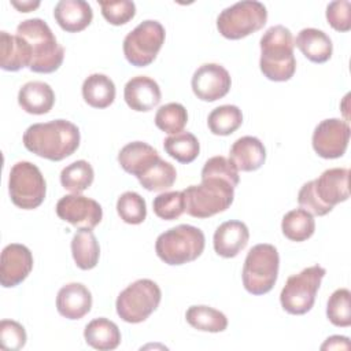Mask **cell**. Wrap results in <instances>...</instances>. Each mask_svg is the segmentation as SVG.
I'll return each instance as SVG.
<instances>
[{
    "label": "cell",
    "instance_id": "25",
    "mask_svg": "<svg viewBox=\"0 0 351 351\" xmlns=\"http://www.w3.org/2000/svg\"><path fill=\"white\" fill-rule=\"evenodd\" d=\"M18 103L23 111L34 115H43L52 110L55 93L47 82L30 81L19 89Z\"/></svg>",
    "mask_w": 351,
    "mask_h": 351
},
{
    "label": "cell",
    "instance_id": "15",
    "mask_svg": "<svg viewBox=\"0 0 351 351\" xmlns=\"http://www.w3.org/2000/svg\"><path fill=\"white\" fill-rule=\"evenodd\" d=\"M33 269V255L30 250L18 243L4 247L0 259V282L4 288L21 284Z\"/></svg>",
    "mask_w": 351,
    "mask_h": 351
},
{
    "label": "cell",
    "instance_id": "9",
    "mask_svg": "<svg viewBox=\"0 0 351 351\" xmlns=\"http://www.w3.org/2000/svg\"><path fill=\"white\" fill-rule=\"evenodd\" d=\"M325 274L326 270L322 266L313 265L291 276L280 293L282 308L293 315H302L310 311Z\"/></svg>",
    "mask_w": 351,
    "mask_h": 351
},
{
    "label": "cell",
    "instance_id": "26",
    "mask_svg": "<svg viewBox=\"0 0 351 351\" xmlns=\"http://www.w3.org/2000/svg\"><path fill=\"white\" fill-rule=\"evenodd\" d=\"M88 346L100 351L115 350L121 343V332L117 324L107 318H95L84 329Z\"/></svg>",
    "mask_w": 351,
    "mask_h": 351
},
{
    "label": "cell",
    "instance_id": "30",
    "mask_svg": "<svg viewBox=\"0 0 351 351\" xmlns=\"http://www.w3.org/2000/svg\"><path fill=\"white\" fill-rule=\"evenodd\" d=\"M281 230L282 234L291 241H304L313 236L315 230V221L308 211L295 208L282 217Z\"/></svg>",
    "mask_w": 351,
    "mask_h": 351
},
{
    "label": "cell",
    "instance_id": "13",
    "mask_svg": "<svg viewBox=\"0 0 351 351\" xmlns=\"http://www.w3.org/2000/svg\"><path fill=\"white\" fill-rule=\"evenodd\" d=\"M56 214L60 219L78 229H93L103 218L101 206L80 193L66 195L56 203Z\"/></svg>",
    "mask_w": 351,
    "mask_h": 351
},
{
    "label": "cell",
    "instance_id": "10",
    "mask_svg": "<svg viewBox=\"0 0 351 351\" xmlns=\"http://www.w3.org/2000/svg\"><path fill=\"white\" fill-rule=\"evenodd\" d=\"M11 202L22 210L37 208L45 199L47 184L40 169L26 160L16 162L10 171Z\"/></svg>",
    "mask_w": 351,
    "mask_h": 351
},
{
    "label": "cell",
    "instance_id": "23",
    "mask_svg": "<svg viewBox=\"0 0 351 351\" xmlns=\"http://www.w3.org/2000/svg\"><path fill=\"white\" fill-rule=\"evenodd\" d=\"M159 158L158 151L144 141L129 143L122 147L118 154L121 167L137 178L143 176Z\"/></svg>",
    "mask_w": 351,
    "mask_h": 351
},
{
    "label": "cell",
    "instance_id": "17",
    "mask_svg": "<svg viewBox=\"0 0 351 351\" xmlns=\"http://www.w3.org/2000/svg\"><path fill=\"white\" fill-rule=\"evenodd\" d=\"M123 97L132 110L143 112L156 107L162 99V93L155 80L147 75H137L126 82Z\"/></svg>",
    "mask_w": 351,
    "mask_h": 351
},
{
    "label": "cell",
    "instance_id": "12",
    "mask_svg": "<svg viewBox=\"0 0 351 351\" xmlns=\"http://www.w3.org/2000/svg\"><path fill=\"white\" fill-rule=\"evenodd\" d=\"M350 125L339 118L324 119L313 132V148L324 159H336L344 155L350 141Z\"/></svg>",
    "mask_w": 351,
    "mask_h": 351
},
{
    "label": "cell",
    "instance_id": "29",
    "mask_svg": "<svg viewBox=\"0 0 351 351\" xmlns=\"http://www.w3.org/2000/svg\"><path fill=\"white\" fill-rule=\"evenodd\" d=\"M186 322L202 332L218 333L223 332L228 328L226 315L208 306H191L185 313Z\"/></svg>",
    "mask_w": 351,
    "mask_h": 351
},
{
    "label": "cell",
    "instance_id": "36",
    "mask_svg": "<svg viewBox=\"0 0 351 351\" xmlns=\"http://www.w3.org/2000/svg\"><path fill=\"white\" fill-rule=\"evenodd\" d=\"M117 211L123 222L138 225L147 217V204L137 192L128 191L118 197Z\"/></svg>",
    "mask_w": 351,
    "mask_h": 351
},
{
    "label": "cell",
    "instance_id": "28",
    "mask_svg": "<svg viewBox=\"0 0 351 351\" xmlns=\"http://www.w3.org/2000/svg\"><path fill=\"white\" fill-rule=\"evenodd\" d=\"M71 254L75 265L82 270H90L97 265L100 247L90 229H80L73 236Z\"/></svg>",
    "mask_w": 351,
    "mask_h": 351
},
{
    "label": "cell",
    "instance_id": "37",
    "mask_svg": "<svg viewBox=\"0 0 351 351\" xmlns=\"http://www.w3.org/2000/svg\"><path fill=\"white\" fill-rule=\"evenodd\" d=\"M350 296L351 293L347 288H339L329 296L326 304V317L335 326L347 328L351 325Z\"/></svg>",
    "mask_w": 351,
    "mask_h": 351
},
{
    "label": "cell",
    "instance_id": "1",
    "mask_svg": "<svg viewBox=\"0 0 351 351\" xmlns=\"http://www.w3.org/2000/svg\"><path fill=\"white\" fill-rule=\"evenodd\" d=\"M80 129L70 121L55 119L33 123L23 133L27 151L48 160L59 162L73 155L80 145Z\"/></svg>",
    "mask_w": 351,
    "mask_h": 351
},
{
    "label": "cell",
    "instance_id": "45",
    "mask_svg": "<svg viewBox=\"0 0 351 351\" xmlns=\"http://www.w3.org/2000/svg\"><path fill=\"white\" fill-rule=\"evenodd\" d=\"M11 4L18 8L21 12H29L40 5V1H11Z\"/></svg>",
    "mask_w": 351,
    "mask_h": 351
},
{
    "label": "cell",
    "instance_id": "4",
    "mask_svg": "<svg viewBox=\"0 0 351 351\" xmlns=\"http://www.w3.org/2000/svg\"><path fill=\"white\" fill-rule=\"evenodd\" d=\"M185 211L195 218H208L230 207L234 197V186L217 177L202 178L199 185H191L182 191Z\"/></svg>",
    "mask_w": 351,
    "mask_h": 351
},
{
    "label": "cell",
    "instance_id": "24",
    "mask_svg": "<svg viewBox=\"0 0 351 351\" xmlns=\"http://www.w3.org/2000/svg\"><path fill=\"white\" fill-rule=\"evenodd\" d=\"M293 44L310 62L314 63H324L329 60L333 52L330 37L315 27L302 29L293 40Z\"/></svg>",
    "mask_w": 351,
    "mask_h": 351
},
{
    "label": "cell",
    "instance_id": "20",
    "mask_svg": "<svg viewBox=\"0 0 351 351\" xmlns=\"http://www.w3.org/2000/svg\"><path fill=\"white\" fill-rule=\"evenodd\" d=\"M229 159L239 171H254L265 163L266 149L259 138L243 136L230 147Z\"/></svg>",
    "mask_w": 351,
    "mask_h": 351
},
{
    "label": "cell",
    "instance_id": "31",
    "mask_svg": "<svg viewBox=\"0 0 351 351\" xmlns=\"http://www.w3.org/2000/svg\"><path fill=\"white\" fill-rule=\"evenodd\" d=\"M243 123V114L237 106L223 104L215 107L207 118L208 129L217 136H229Z\"/></svg>",
    "mask_w": 351,
    "mask_h": 351
},
{
    "label": "cell",
    "instance_id": "5",
    "mask_svg": "<svg viewBox=\"0 0 351 351\" xmlns=\"http://www.w3.org/2000/svg\"><path fill=\"white\" fill-rule=\"evenodd\" d=\"M204 244V233L199 228L182 223L160 233L155 243V251L165 263L178 266L197 259Z\"/></svg>",
    "mask_w": 351,
    "mask_h": 351
},
{
    "label": "cell",
    "instance_id": "43",
    "mask_svg": "<svg viewBox=\"0 0 351 351\" xmlns=\"http://www.w3.org/2000/svg\"><path fill=\"white\" fill-rule=\"evenodd\" d=\"M298 203L299 206L308 211L311 215H318V217H322V215H326L328 213H330L332 210H329L328 207H325L318 196L315 195L314 192V186H313V181H308L306 184H303V186L300 188L299 193H298Z\"/></svg>",
    "mask_w": 351,
    "mask_h": 351
},
{
    "label": "cell",
    "instance_id": "35",
    "mask_svg": "<svg viewBox=\"0 0 351 351\" xmlns=\"http://www.w3.org/2000/svg\"><path fill=\"white\" fill-rule=\"evenodd\" d=\"M188 122L186 108L180 103H167L155 114V125L165 133L177 134Z\"/></svg>",
    "mask_w": 351,
    "mask_h": 351
},
{
    "label": "cell",
    "instance_id": "27",
    "mask_svg": "<svg viewBox=\"0 0 351 351\" xmlns=\"http://www.w3.org/2000/svg\"><path fill=\"white\" fill-rule=\"evenodd\" d=\"M82 97L93 108H106L115 99V85L106 74H90L82 84Z\"/></svg>",
    "mask_w": 351,
    "mask_h": 351
},
{
    "label": "cell",
    "instance_id": "18",
    "mask_svg": "<svg viewBox=\"0 0 351 351\" xmlns=\"http://www.w3.org/2000/svg\"><path fill=\"white\" fill-rule=\"evenodd\" d=\"M92 293L81 282L63 285L56 296L58 313L67 319H80L90 311Z\"/></svg>",
    "mask_w": 351,
    "mask_h": 351
},
{
    "label": "cell",
    "instance_id": "34",
    "mask_svg": "<svg viewBox=\"0 0 351 351\" xmlns=\"http://www.w3.org/2000/svg\"><path fill=\"white\" fill-rule=\"evenodd\" d=\"M177 178L176 167L159 158L143 176L137 180L143 188L152 192H160L173 186Z\"/></svg>",
    "mask_w": 351,
    "mask_h": 351
},
{
    "label": "cell",
    "instance_id": "11",
    "mask_svg": "<svg viewBox=\"0 0 351 351\" xmlns=\"http://www.w3.org/2000/svg\"><path fill=\"white\" fill-rule=\"evenodd\" d=\"M165 37L166 32L160 22L154 19L143 21L123 40L126 60L136 67L151 64L165 43Z\"/></svg>",
    "mask_w": 351,
    "mask_h": 351
},
{
    "label": "cell",
    "instance_id": "2",
    "mask_svg": "<svg viewBox=\"0 0 351 351\" xmlns=\"http://www.w3.org/2000/svg\"><path fill=\"white\" fill-rule=\"evenodd\" d=\"M259 67L263 75L271 81L282 82L293 77L296 59L293 55V37L288 27L276 25L269 27L259 41Z\"/></svg>",
    "mask_w": 351,
    "mask_h": 351
},
{
    "label": "cell",
    "instance_id": "40",
    "mask_svg": "<svg viewBox=\"0 0 351 351\" xmlns=\"http://www.w3.org/2000/svg\"><path fill=\"white\" fill-rule=\"evenodd\" d=\"M104 19L115 26L125 25L136 15V5L130 0L99 1Z\"/></svg>",
    "mask_w": 351,
    "mask_h": 351
},
{
    "label": "cell",
    "instance_id": "32",
    "mask_svg": "<svg viewBox=\"0 0 351 351\" xmlns=\"http://www.w3.org/2000/svg\"><path fill=\"white\" fill-rule=\"evenodd\" d=\"M163 147L166 154L180 163L193 162L200 151V144L196 136L189 132H180L166 137Z\"/></svg>",
    "mask_w": 351,
    "mask_h": 351
},
{
    "label": "cell",
    "instance_id": "7",
    "mask_svg": "<svg viewBox=\"0 0 351 351\" xmlns=\"http://www.w3.org/2000/svg\"><path fill=\"white\" fill-rule=\"evenodd\" d=\"M267 21V10L256 0H243L222 10L217 18L218 32L229 40H240L258 32Z\"/></svg>",
    "mask_w": 351,
    "mask_h": 351
},
{
    "label": "cell",
    "instance_id": "39",
    "mask_svg": "<svg viewBox=\"0 0 351 351\" xmlns=\"http://www.w3.org/2000/svg\"><path fill=\"white\" fill-rule=\"evenodd\" d=\"M207 177H217V178L226 180L234 188L239 185V181H240L239 170L234 167L230 159L225 156H213L204 163L202 169V178H207Z\"/></svg>",
    "mask_w": 351,
    "mask_h": 351
},
{
    "label": "cell",
    "instance_id": "21",
    "mask_svg": "<svg viewBox=\"0 0 351 351\" xmlns=\"http://www.w3.org/2000/svg\"><path fill=\"white\" fill-rule=\"evenodd\" d=\"M53 16L63 30L77 33L90 25L93 11L84 0H60L53 8Z\"/></svg>",
    "mask_w": 351,
    "mask_h": 351
},
{
    "label": "cell",
    "instance_id": "42",
    "mask_svg": "<svg viewBox=\"0 0 351 351\" xmlns=\"http://www.w3.org/2000/svg\"><path fill=\"white\" fill-rule=\"evenodd\" d=\"M351 3L350 0H336L326 7V19L337 32H348L351 29Z\"/></svg>",
    "mask_w": 351,
    "mask_h": 351
},
{
    "label": "cell",
    "instance_id": "16",
    "mask_svg": "<svg viewBox=\"0 0 351 351\" xmlns=\"http://www.w3.org/2000/svg\"><path fill=\"white\" fill-rule=\"evenodd\" d=\"M350 170L346 167H333L325 170L317 180H313L314 192L319 202L333 210L337 203L346 202L350 197Z\"/></svg>",
    "mask_w": 351,
    "mask_h": 351
},
{
    "label": "cell",
    "instance_id": "22",
    "mask_svg": "<svg viewBox=\"0 0 351 351\" xmlns=\"http://www.w3.org/2000/svg\"><path fill=\"white\" fill-rule=\"evenodd\" d=\"M32 62V48L26 40L18 34L0 32V66L7 71H18L29 67Z\"/></svg>",
    "mask_w": 351,
    "mask_h": 351
},
{
    "label": "cell",
    "instance_id": "6",
    "mask_svg": "<svg viewBox=\"0 0 351 351\" xmlns=\"http://www.w3.org/2000/svg\"><path fill=\"white\" fill-rule=\"evenodd\" d=\"M280 267L278 251L271 244L254 245L243 265V285L252 295L267 293L276 284Z\"/></svg>",
    "mask_w": 351,
    "mask_h": 351
},
{
    "label": "cell",
    "instance_id": "44",
    "mask_svg": "<svg viewBox=\"0 0 351 351\" xmlns=\"http://www.w3.org/2000/svg\"><path fill=\"white\" fill-rule=\"evenodd\" d=\"M350 339L346 336H330L325 340V343L321 346V350H350Z\"/></svg>",
    "mask_w": 351,
    "mask_h": 351
},
{
    "label": "cell",
    "instance_id": "33",
    "mask_svg": "<svg viewBox=\"0 0 351 351\" xmlns=\"http://www.w3.org/2000/svg\"><path fill=\"white\" fill-rule=\"evenodd\" d=\"M95 178L93 167L86 160H75L67 165L60 173V184L73 193H81L88 189Z\"/></svg>",
    "mask_w": 351,
    "mask_h": 351
},
{
    "label": "cell",
    "instance_id": "14",
    "mask_svg": "<svg viewBox=\"0 0 351 351\" xmlns=\"http://www.w3.org/2000/svg\"><path fill=\"white\" fill-rule=\"evenodd\" d=\"M191 84L197 99L215 101L229 92L232 80L223 66L218 63H204L196 69Z\"/></svg>",
    "mask_w": 351,
    "mask_h": 351
},
{
    "label": "cell",
    "instance_id": "38",
    "mask_svg": "<svg viewBox=\"0 0 351 351\" xmlns=\"http://www.w3.org/2000/svg\"><path fill=\"white\" fill-rule=\"evenodd\" d=\"M152 207H154V213L160 219H166V221L177 219L185 211L182 191L163 192L158 195L152 202Z\"/></svg>",
    "mask_w": 351,
    "mask_h": 351
},
{
    "label": "cell",
    "instance_id": "8",
    "mask_svg": "<svg viewBox=\"0 0 351 351\" xmlns=\"http://www.w3.org/2000/svg\"><path fill=\"white\" fill-rule=\"evenodd\" d=\"M162 292L149 278H140L128 285L117 298V314L129 324L145 321L159 306Z\"/></svg>",
    "mask_w": 351,
    "mask_h": 351
},
{
    "label": "cell",
    "instance_id": "19",
    "mask_svg": "<svg viewBox=\"0 0 351 351\" xmlns=\"http://www.w3.org/2000/svg\"><path fill=\"white\" fill-rule=\"evenodd\" d=\"M250 232L241 221H226L214 233V250L222 258L237 256L248 244Z\"/></svg>",
    "mask_w": 351,
    "mask_h": 351
},
{
    "label": "cell",
    "instance_id": "41",
    "mask_svg": "<svg viewBox=\"0 0 351 351\" xmlns=\"http://www.w3.org/2000/svg\"><path fill=\"white\" fill-rule=\"evenodd\" d=\"M0 344L3 350L18 351L26 344L25 328L12 319H3L0 322Z\"/></svg>",
    "mask_w": 351,
    "mask_h": 351
},
{
    "label": "cell",
    "instance_id": "3",
    "mask_svg": "<svg viewBox=\"0 0 351 351\" xmlns=\"http://www.w3.org/2000/svg\"><path fill=\"white\" fill-rule=\"evenodd\" d=\"M16 34L26 40L32 48V62L29 66L32 71L48 74L60 67L64 49L45 21L40 18L22 21L16 27Z\"/></svg>",
    "mask_w": 351,
    "mask_h": 351
}]
</instances>
